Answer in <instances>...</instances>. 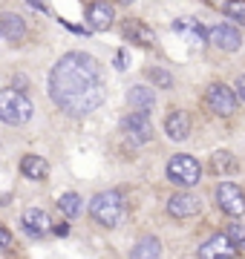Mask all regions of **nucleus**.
<instances>
[{
    "label": "nucleus",
    "mask_w": 245,
    "mask_h": 259,
    "mask_svg": "<svg viewBox=\"0 0 245 259\" xmlns=\"http://www.w3.org/2000/svg\"><path fill=\"white\" fill-rule=\"evenodd\" d=\"M49 98L72 118L95 112L107 98L101 64L87 52H66L49 72Z\"/></svg>",
    "instance_id": "nucleus-1"
},
{
    "label": "nucleus",
    "mask_w": 245,
    "mask_h": 259,
    "mask_svg": "<svg viewBox=\"0 0 245 259\" xmlns=\"http://www.w3.org/2000/svg\"><path fill=\"white\" fill-rule=\"evenodd\" d=\"M90 216H93L101 228H118V225L124 222V216H127V202H124V196L118 193V190L98 193V196H93V202H90Z\"/></svg>",
    "instance_id": "nucleus-2"
},
{
    "label": "nucleus",
    "mask_w": 245,
    "mask_h": 259,
    "mask_svg": "<svg viewBox=\"0 0 245 259\" xmlns=\"http://www.w3.org/2000/svg\"><path fill=\"white\" fill-rule=\"evenodd\" d=\"M32 112H35V107L23 95V90H15V87L0 90V121H6L12 127H20L32 118Z\"/></svg>",
    "instance_id": "nucleus-3"
},
{
    "label": "nucleus",
    "mask_w": 245,
    "mask_h": 259,
    "mask_svg": "<svg viewBox=\"0 0 245 259\" xmlns=\"http://www.w3.org/2000/svg\"><path fill=\"white\" fill-rule=\"evenodd\" d=\"M205 104H208V110L214 112V115L231 118V115L236 112L239 98H236V90H231V87H225V83H211V87L205 90Z\"/></svg>",
    "instance_id": "nucleus-4"
},
{
    "label": "nucleus",
    "mask_w": 245,
    "mask_h": 259,
    "mask_svg": "<svg viewBox=\"0 0 245 259\" xmlns=\"http://www.w3.org/2000/svg\"><path fill=\"white\" fill-rule=\"evenodd\" d=\"M168 179L173 182V185H182V187H193L202 179V167H199V161L193 156H185V153H179V156H173L168 161Z\"/></svg>",
    "instance_id": "nucleus-5"
},
{
    "label": "nucleus",
    "mask_w": 245,
    "mask_h": 259,
    "mask_svg": "<svg viewBox=\"0 0 245 259\" xmlns=\"http://www.w3.org/2000/svg\"><path fill=\"white\" fill-rule=\"evenodd\" d=\"M217 204L225 216L239 219V216H245V190L236 187L234 182H222L217 187Z\"/></svg>",
    "instance_id": "nucleus-6"
},
{
    "label": "nucleus",
    "mask_w": 245,
    "mask_h": 259,
    "mask_svg": "<svg viewBox=\"0 0 245 259\" xmlns=\"http://www.w3.org/2000/svg\"><path fill=\"white\" fill-rule=\"evenodd\" d=\"M121 130L130 136L133 144H147L153 139V124H150V115L142 110H133L127 118L121 121Z\"/></svg>",
    "instance_id": "nucleus-7"
},
{
    "label": "nucleus",
    "mask_w": 245,
    "mask_h": 259,
    "mask_svg": "<svg viewBox=\"0 0 245 259\" xmlns=\"http://www.w3.org/2000/svg\"><path fill=\"white\" fill-rule=\"evenodd\" d=\"M208 40L219 47L222 52H236L242 47V35L236 32V23H219V26L208 29Z\"/></svg>",
    "instance_id": "nucleus-8"
},
{
    "label": "nucleus",
    "mask_w": 245,
    "mask_h": 259,
    "mask_svg": "<svg viewBox=\"0 0 245 259\" xmlns=\"http://www.w3.org/2000/svg\"><path fill=\"white\" fill-rule=\"evenodd\" d=\"M202 259H214V256H222V259H231L239 253V248H236L234 242L228 239V233H214L211 239H205L202 245H199L196 250Z\"/></svg>",
    "instance_id": "nucleus-9"
},
{
    "label": "nucleus",
    "mask_w": 245,
    "mask_h": 259,
    "mask_svg": "<svg viewBox=\"0 0 245 259\" xmlns=\"http://www.w3.org/2000/svg\"><path fill=\"white\" fill-rule=\"evenodd\" d=\"M199 210H202V202L193 193H173L168 199V216L173 219H193L199 216Z\"/></svg>",
    "instance_id": "nucleus-10"
},
{
    "label": "nucleus",
    "mask_w": 245,
    "mask_h": 259,
    "mask_svg": "<svg viewBox=\"0 0 245 259\" xmlns=\"http://www.w3.org/2000/svg\"><path fill=\"white\" fill-rule=\"evenodd\" d=\"M121 35H124V40H130V44H136V47H144V49L156 47V35H153V29L147 26L144 20L127 18L121 23Z\"/></svg>",
    "instance_id": "nucleus-11"
},
{
    "label": "nucleus",
    "mask_w": 245,
    "mask_h": 259,
    "mask_svg": "<svg viewBox=\"0 0 245 259\" xmlns=\"http://www.w3.org/2000/svg\"><path fill=\"white\" fill-rule=\"evenodd\" d=\"M113 20H115V12L107 0H93V3L87 6V23H90L95 32H107V29L113 26Z\"/></svg>",
    "instance_id": "nucleus-12"
},
{
    "label": "nucleus",
    "mask_w": 245,
    "mask_h": 259,
    "mask_svg": "<svg viewBox=\"0 0 245 259\" xmlns=\"http://www.w3.org/2000/svg\"><path fill=\"white\" fill-rule=\"evenodd\" d=\"M190 130H193V121H190V115L185 110L168 112V118H165V133H168V139L185 141L190 136Z\"/></svg>",
    "instance_id": "nucleus-13"
},
{
    "label": "nucleus",
    "mask_w": 245,
    "mask_h": 259,
    "mask_svg": "<svg viewBox=\"0 0 245 259\" xmlns=\"http://www.w3.org/2000/svg\"><path fill=\"white\" fill-rule=\"evenodd\" d=\"M20 225H23V231L29 233V236H35V239H40V236H47L49 231H52V222H49V216L40 207H29L23 216H20Z\"/></svg>",
    "instance_id": "nucleus-14"
},
{
    "label": "nucleus",
    "mask_w": 245,
    "mask_h": 259,
    "mask_svg": "<svg viewBox=\"0 0 245 259\" xmlns=\"http://www.w3.org/2000/svg\"><path fill=\"white\" fill-rule=\"evenodd\" d=\"M208 170L214 176H234L239 170V161H236V156L231 150H214L211 158H208Z\"/></svg>",
    "instance_id": "nucleus-15"
},
{
    "label": "nucleus",
    "mask_w": 245,
    "mask_h": 259,
    "mask_svg": "<svg viewBox=\"0 0 245 259\" xmlns=\"http://www.w3.org/2000/svg\"><path fill=\"white\" fill-rule=\"evenodd\" d=\"M0 35L12 40V44H20L23 37H26V20L15 15V12H6V15H0Z\"/></svg>",
    "instance_id": "nucleus-16"
},
{
    "label": "nucleus",
    "mask_w": 245,
    "mask_h": 259,
    "mask_svg": "<svg viewBox=\"0 0 245 259\" xmlns=\"http://www.w3.org/2000/svg\"><path fill=\"white\" fill-rule=\"evenodd\" d=\"M20 173L32 182H40V179L49 176V161L40 156H23L20 158Z\"/></svg>",
    "instance_id": "nucleus-17"
},
{
    "label": "nucleus",
    "mask_w": 245,
    "mask_h": 259,
    "mask_svg": "<svg viewBox=\"0 0 245 259\" xmlns=\"http://www.w3.org/2000/svg\"><path fill=\"white\" fill-rule=\"evenodd\" d=\"M127 101H130L133 110L150 112L153 107H156V95H153L150 87H130V93H127Z\"/></svg>",
    "instance_id": "nucleus-18"
},
{
    "label": "nucleus",
    "mask_w": 245,
    "mask_h": 259,
    "mask_svg": "<svg viewBox=\"0 0 245 259\" xmlns=\"http://www.w3.org/2000/svg\"><path fill=\"white\" fill-rule=\"evenodd\" d=\"M130 253L136 259H156V256H161V242L156 239V236H142Z\"/></svg>",
    "instance_id": "nucleus-19"
},
{
    "label": "nucleus",
    "mask_w": 245,
    "mask_h": 259,
    "mask_svg": "<svg viewBox=\"0 0 245 259\" xmlns=\"http://www.w3.org/2000/svg\"><path fill=\"white\" fill-rule=\"evenodd\" d=\"M58 210H61V216H66V219H75L78 213H81V196L78 193H61L58 196Z\"/></svg>",
    "instance_id": "nucleus-20"
},
{
    "label": "nucleus",
    "mask_w": 245,
    "mask_h": 259,
    "mask_svg": "<svg viewBox=\"0 0 245 259\" xmlns=\"http://www.w3.org/2000/svg\"><path fill=\"white\" fill-rule=\"evenodd\" d=\"M222 12H225V18L231 23L245 26V0H228L225 6H222Z\"/></svg>",
    "instance_id": "nucleus-21"
},
{
    "label": "nucleus",
    "mask_w": 245,
    "mask_h": 259,
    "mask_svg": "<svg viewBox=\"0 0 245 259\" xmlns=\"http://www.w3.org/2000/svg\"><path fill=\"white\" fill-rule=\"evenodd\" d=\"M147 78H150L156 87H161V90H170V87H173V75H170L168 69H161V66H153V69H147Z\"/></svg>",
    "instance_id": "nucleus-22"
},
{
    "label": "nucleus",
    "mask_w": 245,
    "mask_h": 259,
    "mask_svg": "<svg viewBox=\"0 0 245 259\" xmlns=\"http://www.w3.org/2000/svg\"><path fill=\"white\" fill-rule=\"evenodd\" d=\"M228 239H231V242H234V245H236V248H239V250H245V225H239V222H231V225H228Z\"/></svg>",
    "instance_id": "nucleus-23"
},
{
    "label": "nucleus",
    "mask_w": 245,
    "mask_h": 259,
    "mask_svg": "<svg viewBox=\"0 0 245 259\" xmlns=\"http://www.w3.org/2000/svg\"><path fill=\"white\" fill-rule=\"evenodd\" d=\"M234 90H236V98H239V101L245 104V75H239V78H236Z\"/></svg>",
    "instance_id": "nucleus-24"
},
{
    "label": "nucleus",
    "mask_w": 245,
    "mask_h": 259,
    "mask_svg": "<svg viewBox=\"0 0 245 259\" xmlns=\"http://www.w3.org/2000/svg\"><path fill=\"white\" fill-rule=\"evenodd\" d=\"M12 245V233L6 228H0V248H9Z\"/></svg>",
    "instance_id": "nucleus-25"
},
{
    "label": "nucleus",
    "mask_w": 245,
    "mask_h": 259,
    "mask_svg": "<svg viewBox=\"0 0 245 259\" xmlns=\"http://www.w3.org/2000/svg\"><path fill=\"white\" fill-rule=\"evenodd\" d=\"M115 66L118 69H127V52H115Z\"/></svg>",
    "instance_id": "nucleus-26"
},
{
    "label": "nucleus",
    "mask_w": 245,
    "mask_h": 259,
    "mask_svg": "<svg viewBox=\"0 0 245 259\" xmlns=\"http://www.w3.org/2000/svg\"><path fill=\"white\" fill-rule=\"evenodd\" d=\"M55 233H58V236H66V233H69V228H66V225H58Z\"/></svg>",
    "instance_id": "nucleus-27"
},
{
    "label": "nucleus",
    "mask_w": 245,
    "mask_h": 259,
    "mask_svg": "<svg viewBox=\"0 0 245 259\" xmlns=\"http://www.w3.org/2000/svg\"><path fill=\"white\" fill-rule=\"evenodd\" d=\"M26 3H32V6H35V9H40V12H47V9H44V3H40V0H26Z\"/></svg>",
    "instance_id": "nucleus-28"
},
{
    "label": "nucleus",
    "mask_w": 245,
    "mask_h": 259,
    "mask_svg": "<svg viewBox=\"0 0 245 259\" xmlns=\"http://www.w3.org/2000/svg\"><path fill=\"white\" fill-rule=\"evenodd\" d=\"M115 3H121V6H130V3H136V0H115Z\"/></svg>",
    "instance_id": "nucleus-29"
}]
</instances>
